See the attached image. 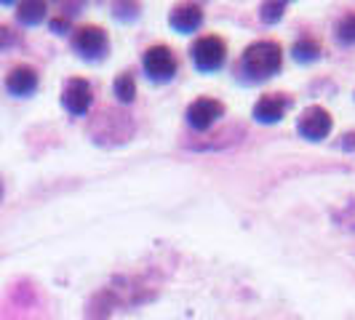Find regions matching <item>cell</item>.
Returning a JSON list of instances; mask_svg holds the SVG:
<instances>
[{"instance_id":"obj_1","label":"cell","mask_w":355,"mask_h":320,"mask_svg":"<svg viewBox=\"0 0 355 320\" xmlns=\"http://www.w3.org/2000/svg\"><path fill=\"white\" fill-rule=\"evenodd\" d=\"M284 67V48L278 40H254L243 48L238 59V78L241 83H265L275 78Z\"/></svg>"},{"instance_id":"obj_2","label":"cell","mask_w":355,"mask_h":320,"mask_svg":"<svg viewBox=\"0 0 355 320\" xmlns=\"http://www.w3.org/2000/svg\"><path fill=\"white\" fill-rule=\"evenodd\" d=\"M125 128H134L131 123V115L125 112H118V109H99L96 118L91 121V136L94 142L102 144H115V142H125L131 136V131H123Z\"/></svg>"},{"instance_id":"obj_3","label":"cell","mask_w":355,"mask_h":320,"mask_svg":"<svg viewBox=\"0 0 355 320\" xmlns=\"http://www.w3.org/2000/svg\"><path fill=\"white\" fill-rule=\"evenodd\" d=\"M72 48L86 62H102L110 53V35L99 24H83L72 30Z\"/></svg>"},{"instance_id":"obj_4","label":"cell","mask_w":355,"mask_h":320,"mask_svg":"<svg viewBox=\"0 0 355 320\" xmlns=\"http://www.w3.org/2000/svg\"><path fill=\"white\" fill-rule=\"evenodd\" d=\"M198 72H219L227 62V43L219 35H200L190 48Z\"/></svg>"},{"instance_id":"obj_5","label":"cell","mask_w":355,"mask_h":320,"mask_svg":"<svg viewBox=\"0 0 355 320\" xmlns=\"http://www.w3.org/2000/svg\"><path fill=\"white\" fill-rule=\"evenodd\" d=\"M142 67H144V75H147L153 83H168V80L177 75L179 59L168 46L155 43V46H150V48L144 51Z\"/></svg>"},{"instance_id":"obj_6","label":"cell","mask_w":355,"mask_h":320,"mask_svg":"<svg viewBox=\"0 0 355 320\" xmlns=\"http://www.w3.org/2000/svg\"><path fill=\"white\" fill-rule=\"evenodd\" d=\"M331 112L326 109V107L320 105H313L307 107L302 115H300V121H297V134L307 139V142H323L329 134H331Z\"/></svg>"},{"instance_id":"obj_7","label":"cell","mask_w":355,"mask_h":320,"mask_svg":"<svg viewBox=\"0 0 355 320\" xmlns=\"http://www.w3.org/2000/svg\"><path fill=\"white\" fill-rule=\"evenodd\" d=\"M225 112H227V107L222 105L219 99H214V96H198L196 102H190L184 118H187V125L193 131H209L219 118H225Z\"/></svg>"},{"instance_id":"obj_8","label":"cell","mask_w":355,"mask_h":320,"mask_svg":"<svg viewBox=\"0 0 355 320\" xmlns=\"http://www.w3.org/2000/svg\"><path fill=\"white\" fill-rule=\"evenodd\" d=\"M94 105V89L86 78H70L62 89V107L72 118H83Z\"/></svg>"},{"instance_id":"obj_9","label":"cell","mask_w":355,"mask_h":320,"mask_svg":"<svg viewBox=\"0 0 355 320\" xmlns=\"http://www.w3.org/2000/svg\"><path fill=\"white\" fill-rule=\"evenodd\" d=\"M291 105H294V99H291L288 94H265V96H259V102L254 105L251 118L262 125L281 123L286 118V112L291 109Z\"/></svg>"},{"instance_id":"obj_10","label":"cell","mask_w":355,"mask_h":320,"mask_svg":"<svg viewBox=\"0 0 355 320\" xmlns=\"http://www.w3.org/2000/svg\"><path fill=\"white\" fill-rule=\"evenodd\" d=\"M37 86H40V75L30 64H17L14 70L6 75V91L11 96H19V99L33 96L37 91Z\"/></svg>"},{"instance_id":"obj_11","label":"cell","mask_w":355,"mask_h":320,"mask_svg":"<svg viewBox=\"0 0 355 320\" xmlns=\"http://www.w3.org/2000/svg\"><path fill=\"white\" fill-rule=\"evenodd\" d=\"M168 24L179 35H193L203 27V6L200 3H179L168 17Z\"/></svg>"},{"instance_id":"obj_12","label":"cell","mask_w":355,"mask_h":320,"mask_svg":"<svg viewBox=\"0 0 355 320\" xmlns=\"http://www.w3.org/2000/svg\"><path fill=\"white\" fill-rule=\"evenodd\" d=\"M46 14H49L46 3H19L17 6V19H19V24H24V27L40 24V21L46 19Z\"/></svg>"},{"instance_id":"obj_13","label":"cell","mask_w":355,"mask_h":320,"mask_svg":"<svg viewBox=\"0 0 355 320\" xmlns=\"http://www.w3.org/2000/svg\"><path fill=\"white\" fill-rule=\"evenodd\" d=\"M112 94H115V99L121 105H131L134 96H137V78L131 72H121L115 78V83H112Z\"/></svg>"},{"instance_id":"obj_14","label":"cell","mask_w":355,"mask_h":320,"mask_svg":"<svg viewBox=\"0 0 355 320\" xmlns=\"http://www.w3.org/2000/svg\"><path fill=\"white\" fill-rule=\"evenodd\" d=\"M291 56L300 62V64H307V62H315L320 56V43L315 37L310 35H302L297 43H294V48H291Z\"/></svg>"},{"instance_id":"obj_15","label":"cell","mask_w":355,"mask_h":320,"mask_svg":"<svg viewBox=\"0 0 355 320\" xmlns=\"http://www.w3.org/2000/svg\"><path fill=\"white\" fill-rule=\"evenodd\" d=\"M337 40L342 46H355V11H347L337 21Z\"/></svg>"},{"instance_id":"obj_16","label":"cell","mask_w":355,"mask_h":320,"mask_svg":"<svg viewBox=\"0 0 355 320\" xmlns=\"http://www.w3.org/2000/svg\"><path fill=\"white\" fill-rule=\"evenodd\" d=\"M284 11H286V3H265L259 17H262V21H265V24H275L278 19L284 17Z\"/></svg>"},{"instance_id":"obj_17","label":"cell","mask_w":355,"mask_h":320,"mask_svg":"<svg viewBox=\"0 0 355 320\" xmlns=\"http://www.w3.org/2000/svg\"><path fill=\"white\" fill-rule=\"evenodd\" d=\"M17 43V37H14V33L6 27V24H0V51H6V48H11Z\"/></svg>"},{"instance_id":"obj_18","label":"cell","mask_w":355,"mask_h":320,"mask_svg":"<svg viewBox=\"0 0 355 320\" xmlns=\"http://www.w3.org/2000/svg\"><path fill=\"white\" fill-rule=\"evenodd\" d=\"M51 30H53V33H59V35H62V33H67V30H70V19H67V17H56L51 21Z\"/></svg>"},{"instance_id":"obj_19","label":"cell","mask_w":355,"mask_h":320,"mask_svg":"<svg viewBox=\"0 0 355 320\" xmlns=\"http://www.w3.org/2000/svg\"><path fill=\"white\" fill-rule=\"evenodd\" d=\"M0 200H3V181H0Z\"/></svg>"}]
</instances>
